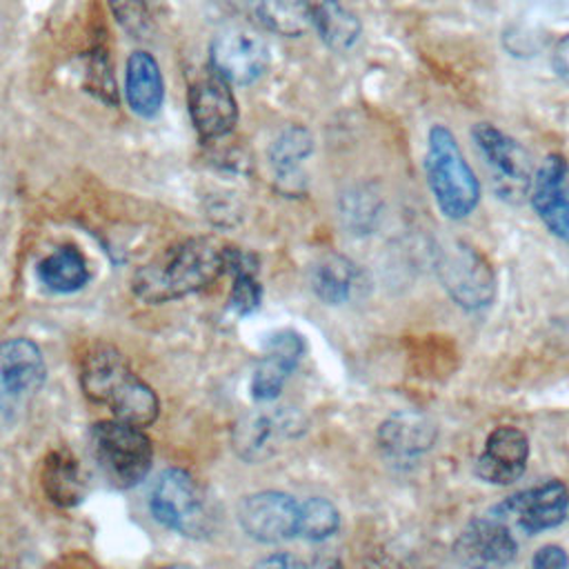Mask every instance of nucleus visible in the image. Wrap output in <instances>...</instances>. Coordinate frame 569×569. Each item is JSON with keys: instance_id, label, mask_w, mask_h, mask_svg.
<instances>
[{"instance_id": "nucleus-1", "label": "nucleus", "mask_w": 569, "mask_h": 569, "mask_svg": "<svg viewBox=\"0 0 569 569\" xmlns=\"http://www.w3.org/2000/svg\"><path fill=\"white\" fill-rule=\"evenodd\" d=\"M227 249L213 238L182 240L136 271L133 291L147 302L196 293L227 271Z\"/></svg>"}, {"instance_id": "nucleus-2", "label": "nucleus", "mask_w": 569, "mask_h": 569, "mask_svg": "<svg viewBox=\"0 0 569 569\" xmlns=\"http://www.w3.org/2000/svg\"><path fill=\"white\" fill-rule=\"evenodd\" d=\"M80 385L87 398L111 409L116 420L147 427L158 418L156 391L133 373L113 345L98 342L82 356Z\"/></svg>"}, {"instance_id": "nucleus-3", "label": "nucleus", "mask_w": 569, "mask_h": 569, "mask_svg": "<svg viewBox=\"0 0 569 569\" xmlns=\"http://www.w3.org/2000/svg\"><path fill=\"white\" fill-rule=\"evenodd\" d=\"M425 169L433 200L445 218L462 220L478 207L480 182L449 127L433 124L429 129Z\"/></svg>"}, {"instance_id": "nucleus-4", "label": "nucleus", "mask_w": 569, "mask_h": 569, "mask_svg": "<svg viewBox=\"0 0 569 569\" xmlns=\"http://www.w3.org/2000/svg\"><path fill=\"white\" fill-rule=\"evenodd\" d=\"M89 447L104 480L118 489L138 485L151 469L153 449L142 427L102 420L91 427Z\"/></svg>"}, {"instance_id": "nucleus-5", "label": "nucleus", "mask_w": 569, "mask_h": 569, "mask_svg": "<svg viewBox=\"0 0 569 569\" xmlns=\"http://www.w3.org/2000/svg\"><path fill=\"white\" fill-rule=\"evenodd\" d=\"M471 140L485 160L493 193L509 204L525 202L536 176L527 149L491 122L473 124Z\"/></svg>"}, {"instance_id": "nucleus-6", "label": "nucleus", "mask_w": 569, "mask_h": 569, "mask_svg": "<svg viewBox=\"0 0 569 569\" xmlns=\"http://www.w3.org/2000/svg\"><path fill=\"white\" fill-rule=\"evenodd\" d=\"M153 518L189 538H202L213 529V513L202 487L184 469H164L149 498Z\"/></svg>"}, {"instance_id": "nucleus-7", "label": "nucleus", "mask_w": 569, "mask_h": 569, "mask_svg": "<svg viewBox=\"0 0 569 569\" xmlns=\"http://www.w3.org/2000/svg\"><path fill=\"white\" fill-rule=\"evenodd\" d=\"M433 267L445 291L462 309L476 311L491 305L496 296L493 267L467 240H445L436 249Z\"/></svg>"}, {"instance_id": "nucleus-8", "label": "nucleus", "mask_w": 569, "mask_h": 569, "mask_svg": "<svg viewBox=\"0 0 569 569\" xmlns=\"http://www.w3.org/2000/svg\"><path fill=\"white\" fill-rule=\"evenodd\" d=\"M305 418L289 407H260L247 411L233 427V449L247 462H262L276 456L307 427Z\"/></svg>"}, {"instance_id": "nucleus-9", "label": "nucleus", "mask_w": 569, "mask_h": 569, "mask_svg": "<svg viewBox=\"0 0 569 569\" xmlns=\"http://www.w3.org/2000/svg\"><path fill=\"white\" fill-rule=\"evenodd\" d=\"M209 60L213 71L227 82L249 84L264 73L269 47L249 29H227L213 38Z\"/></svg>"}, {"instance_id": "nucleus-10", "label": "nucleus", "mask_w": 569, "mask_h": 569, "mask_svg": "<svg viewBox=\"0 0 569 569\" xmlns=\"http://www.w3.org/2000/svg\"><path fill=\"white\" fill-rule=\"evenodd\" d=\"M238 522L253 540L280 542L298 536L300 502L282 491L251 493L238 505Z\"/></svg>"}, {"instance_id": "nucleus-11", "label": "nucleus", "mask_w": 569, "mask_h": 569, "mask_svg": "<svg viewBox=\"0 0 569 569\" xmlns=\"http://www.w3.org/2000/svg\"><path fill=\"white\" fill-rule=\"evenodd\" d=\"M529 200L549 233L569 244V160L565 156L551 153L540 162Z\"/></svg>"}, {"instance_id": "nucleus-12", "label": "nucleus", "mask_w": 569, "mask_h": 569, "mask_svg": "<svg viewBox=\"0 0 569 569\" xmlns=\"http://www.w3.org/2000/svg\"><path fill=\"white\" fill-rule=\"evenodd\" d=\"M569 491L560 480H547L533 489L520 491L496 507V516L511 520L525 531H542L560 525L567 516Z\"/></svg>"}, {"instance_id": "nucleus-13", "label": "nucleus", "mask_w": 569, "mask_h": 569, "mask_svg": "<svg viewBox=\"0 0 569 569\" xmlns=\"http://www.w3.org/2000/svg\"><path fill=\"white\" fill-rule=\"evenodd\" d=\"M189 116L204 140H218L231 133L238 122V104L229 82L218 73L193 82L189 89Z\"/></svg>"}, {"instance_id": "nucleus-14", "label": "nucleus", "mask_w": 569, "mask_h": 569, "mask_svg": "<svg viewBox=\"0 0 569 569\" xmlns=\"http://www.w3.org/2000/svg\"><path fill=\"white\" fill-rule=\"evenodd\" d=\"M47 367L36 342L11 338L0 342V398L24 400L44 385Z\"/></svg>"}, {"instance_id": "nucleus-15", "label": "nucleus", "mask_w": 569, "mask_h": 569, "mask_svg": "<svg viewBox=\"0 0 569 569\" xmlns=\"http://www.w3.org/2000/svg\"><path fill=\"white\" fill-rule=\"evenodd\" d=\"M456 553L460 556V560H465L473 569L478 567L489 569L496 565L511 562L518 553V542L502 518L487 516V518L473 520L462 531L456 545Z\"/></svg>"}, {"instance_id": "nucleus-16", "label": "nucleus", "mask_w": 569, "mask_h": 569, "mask_svg": "<svg viewBox=\"0 0 569 569\" xmlns=\"http://www.w3.org/2000/svg\"><path fill=\"white\" fill-rule=\"evenodd\" d=\"M529 460V440L516 427H498L487 436L485 451L476 460V473L491 485L516 482Z\"/></svg>"}, {"instance_id": "nucleus-17", "label": "nucleus", "mask_w": 569, "mask_h": 569, "mask_svg": "<svg viewBox=\"0 0 569 569\" xmlns=\"http://www.w3.org/2000/svg\"><path fill=\"white\" fill-rule=\"evenodd\" d=\"M302 351H305V342L296 331H278L269 340L267 351L253 371L251 396L260 402L276 400L284 382L293 373Z\"/></svg>"}, {"instance_id": "nucleus-18", "label": "nucleus", "mask_w": 569, "mask_h": 569, "mask_svg": "<svg viewBox=\"0 0 569 569\" xmlns=\"http://www.w3.org/2000/svg\"><path fill=\"white\" fill-rule=\"evenodd\" d=\"M436 425L418 411H400L389 416L378 429V447L387 458L407 460L431 449L436 440Z\"/></svg>"}, {"instance_id": "nucleus-19", "label": "nucleus", "mask_w": 569, "mask_h": 569, "mask_svg": "<svg viewBox=\"0 0 569 569\" xmlns=\"http://www.w3.org/2000/svg\"><path fill=\"white\" fill-rule=\"evenodd\" d=\"M124 91L131 111L142 118H153L164 100V82L158 60L149 51H133L127 60Z\"/></svg>"}, {"instance_id": "nucleus-20", "label": "nucleus", "mask_w": 569, "mask_h": 569, "mask_svg": "<svg viewBox=\"0 0 569 569\" xmlns=\"http://www.w3.org/2000/svg\"><path fill=\"white\" fill-rule=\"evenodd\" d=\"M84 476L69 449H56L42 465V491L58 507H73L84 498Z\"/></svg>"}, {"instance_id": "nucleus-21", "label": "nucleus", "mask_w": 569, "mask_h": 569, "mask_svg": "<svg viewBox=\"0 0 569 569\" xmlns=\"http://www.w3.org/2000/svg\"><path fill=\"white\" fill-rule=\"evenodd\" d=\"M311 29L336 51L351 49L360 38V20L340 0H309Z\"/></svg>"}, {"instance_id": "nucleus-22", "label": "nucleus", "mask_w": 569, "mask_h": 569, "mask_svg": "<svg viewBox=\"0 0 569 569\" xmlns=\"http://www.w3.org/2000/svg\"><path fill=\"white\" fill-rule=\"evenodd\" d=\"M360 271L345 256H327L311 271V287L327 305L347 302L358 289Z\"/></svg>"}, {"instance_id": "nucleus-23", "label": "nucleus", "mask_w": 569, "mask_h": 569, "mask_svg": "<svg viewBox=\"0 0 569 569\" xmlns=\"http://www.w3.org/2000/svg\"><path fill=\"white\" fill-rule=\"evenodd\" d=\"M40 280L47 289L58 293H71L87 284L89 269L82 253L73 247H60L49 253L38 267Z\"/></svg>"}, {"instance_id": "nucleus-24", "label": "nucleus", "mask_w": 569, "mask_h": 569, "mask_svg": "<svg viewBox=\"0 0 569 569\" xmlns=\"http://www.w3.org/2000/svg\"><path fill=\"white\" fill-rule=\"evenodd\" d=\"M256 13L269 31L287 38L311 29L309 0H256Z\"/></svg>"}, {"instance_id": "nucleus-25", "label": "nucleus", "mask_w": 569, "mask_h": 569, "mask_svg": "<svg viewBox=\"0 0 569 569\" xmlns=\"http://www.w3.org/2000/svg\"><path fill=\"white\" fill-rule=\"evenodd\" d=\"M313 151V136L307 127H287L269 147V162L278 173H296L305 158Z\"/></svg>"}, {"instance_id": "nucleus-26", "label": "nucleus", "mask_w": 569, "mask_h": 569, "mask_svg": "<svg viewBox=\"0 0 569 569\" xmlns=\"http://www.w3.org/2000/svg\"><path fill=\"white\" fill-rule=\"evenodd\" d=\"M340 513L327 498L313 496L300 502V522H298V536L307 540H325L338 531Z\"/></svg>"}, {"instance_id": "nucleus-27", "label": "nucleus", "mask_w": 569, "mask_h": 569, "mask_svg": "<svg viewBox=\"0 0 569 569\" xmlns=\"http://www.w3.org/2000/svg\"><path fill=\"white\" fill-rule=\"evenodd\" d=\"M116 20L122 29L138 40L151 38L158 27L153 0H109Z\"/></svg>"}, {"instance_id": "nucleus-28", "label": "nucleus", "mask_w": 569, "mask_h": 569, "mask_svg": "<svg viewBox=\"0 0 569 569\" xmlns=\"http://www.w3.org/2000/svg\"><path fill=\"white\" fill-rule=\"evenodd\" d=\"M231 273H233V284L229 293V307L238 316H247L258 309L260 296H262L260 282L256 278V269H238Z\"/></svg>"}, {"instance_id": "nucleus-29", "label": "nucleus", "mask_w": 569, "mask_h": 569, "mask_svg": "<svg viewBox=\"0 0 569 569\" xmlns=\"http://www.w3.org/2000/svg\"><path fill=\"white\" fill-rule=\"evenodd\" d=\"M531 569H569V556L558 545H545L533 553Z\"/></svg>"}, {"instance_id": "nucleus-30", "label": "nucleus", "mask_w": 569, "mask_h": 569, "mask_svg": "<svg viewBox=\"0 0 569 569\" xmlns=\"http://www.w3.org/2000/svg\"><path fill=\"white\" fill-rule=\"evenodd\" d=\"M551 64H553V71L565 80L569 82V33H565L556 47H553V53H551Z\"/></svg>"}, {"instance_id": "nucleus-31", "label": "nucleus", "mask_w": 569, "mask_h": 569, "mask_svg": "<svg viewBox=\"0 0 569 569\" xmlns=\"http://www.w3.org/2000/svg\"><path fill=\"white\" fill-rule=\"evenodd\" d=\"M253 569H309V567L291 553H273L256 562Z\"/></svg>"}, {"instance_id": "nucleus-32", "label": "nucleus", "mask_w": 569, "mask_h": 569, "mask_svg": "<svg viewBox=\"0 0 569 569\" xmlns=\"http://www.w3.org/2000/svg\"><path fill=\"white\" fill-rule=\"evenodd\" d=\"M160 569H196V567H189V565H169V567H160Z\"/></svg>"}, {"instance_id": "nucleus-33", "label": "nucleus", "mask_w": 569, "mask_h": 569, "mask_svg": "<svg viewBox=\"0 0 569 569\" xmlns=\"http://www.w3.org/2000/svg\"><path fill=\"white\" fill-rule=\"evenodd\" d=\"M318 569H340V567L333 562V565H322V567H318Z\"/></svg>"}, {"instance_id": "nucleus-34", "label": "nucleus", "mask_w": 569, "mask_h": 569, "mask_svg": "<svg viewBox=\"0 0 569 569\" xmlns=\"http://www.w3.org/2000/svg\"><path fill=\"white\" fill-rule=\"evenodd\" d=\"M478 569H485V567H478Z\"/></svg>"}]
</instances>
